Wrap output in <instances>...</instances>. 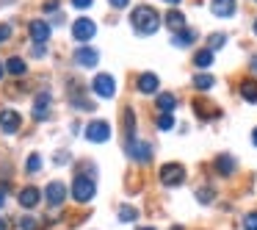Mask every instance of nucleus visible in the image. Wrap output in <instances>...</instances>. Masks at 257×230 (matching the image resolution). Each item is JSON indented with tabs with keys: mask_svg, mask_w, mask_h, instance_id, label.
<instances>
[{
	"mask_svg": "<svg viewBox=\"0 0 257 230\" xmlns=\"http://www.w3.org/2000/svg\"><path fill=\"white\" fill-rule=\"evenodd\" d=\"M240 97L249 103H257V81H243L240 84Z\"/></svg>",
	"mask_w": 257,
	"mask_h": 230,
	"instance_id": "obj_20",
	"label": "nucleus"
},
{
	"mask_svg": "<svg viewBox=\"0 0 257 230\" xmlns=\"http://www.w3.org/2000/svg\"><path fill=\"white\" fill-rule=\"evenodd\" d=\"M172 230H183V227H180V224H174V227H172Z\"/></svg>",
	"mask_w": 257,
	"mask_h": 230,
	"instance_id": "obj_43",
	"label": "nucleus"
},
{
	"mask_svg": "<svg viewBox=\"0 0 257 230\" xmlns=\"http://www.w3.org/2000/svg\"><path fill=\"white\" fill-rule=\"evenodd\" d=\"M216 169H218V175H232L235 172V158L232 156H216Z\"/></svg>",
	"mask_w": 257,
	"mask_h": 230,
	"instance_id": "obj_18",
	"label": "nucleus"
},
{
	"mask_svg": "<svg viewBox=\"0 0 257 230\" xmlns=\"http://www.w3.org/2000/svg\"><path fill=\"white\" fill-rule=\"evenodd\" d=\"M6 69H9L12 75H25V61H23L20 56H12V58L6 61Z\"/></svg>",
	"mask_w": 257,
	"mask_h": 230,
	"instance_id": "obj_23",
	"label": "nucleus"
},
{
	"mask_svg": "<svg viewBox=\"0 0 257 230\" xmlns=\"http://www.w3.org/2000/svg\"><path fill=\"white\" fill-rule=\"evenodd\" d=\"M20 125H23V119H20V114L14 108H3L0 111V128H3V133H14Z\"/></svg>",
	"mask_w": 257,
	"mask_h": 230,
	"instance_id": "obj_10",
	"label": "nucleus"
},
{
	"mask_svg": "<svg viewBox=\"0 0 257 230\" xmlns=\"http://www.w3.org/2000/svg\"><path fill=\"white\" fill-rule=\"evenodd\" d=\"M91 3H94V0H72V6H75V9H89Z\"/></svg>",
	"mask_w": 257,
	"mask_h": 230,
	"instance_id": "obj_34",
	"label": "nucleus"
},
{
	"mask_svg": "<svg viewBox=\"0 0 257 230\" xmlns=\"http://www.w3.org/2000/svg\"><path fill=\"white\" fill-rule=\"evenodd\" d=\"M130 23H133V28L139 31L141 36H150V34H155V31L161 28L163 20L152 6H136L133 14H130Z\"/></svg>",
	"mask_w": 257,
	"mask_h": 230,
	"instance_id": "obj_1",
	"label": "nucleus"
},
{
	"mask_svg": "<svg viewBox=\"0 0 257 230\" xmlns=\"http://www.w3.org/2000/svg\"><path fill=\"white\" fill-rule=\"evenodd\" d=\"M56 9H58V0H47L45 3V12H56Z\"/></svg>",
	"mask_w": 257,
	"mask_h": 230,
	"instance_id": "obj_36",
	"label": "nucleus"
},
{
	"mask_svg": "<svg viewBox=\"0 0 257 230\" xmlns=\"http://www.w3.org/2000/svg\"><path fill=\"white\" fill-rule=\"evenodd\" d=\"M39 167H42L39 152H31V156H28V164H25V172H28V175H36V172H39Z\"/></svg>",
	"mask_w": 257,
	"mask_h": 230,
	"instance_id": "obj_24",
	"label": "nucleus"
},
{
	"mask_svg": "<svg viewBox=\"0 0 257 230\" xmlns=\"http://www.w3.org/2000/svg\"><path fill=\"white\" fill-rule=\"evenodd\" d=\"M72 103L80 108V111H91V108H94V103H91V100H86V97L80 95V89H78V86L72 89Z\"/></svg>",
	"mask_w": 257,
	"mask_h": 230,
	"instance_id": "obj_22",
	"label": "nucleus"
},
{
	"mask_svg": "<svg viewBox=\"0 0 257 230\" xmlns=\"http://www.w3.org/2000/svg\"><path fill=\"white\" fill-rule=\"evenodd\" d=\"M210 12L216 14V17H221V20L232 17V14H235V0H213Z\"/></svg>",
	"mask_w": 257,
	"mask_h": 230,
	"instance_id": "obj_12",
	"label": "nucleus"
},
{
	"mask_svg": "<svg viewBox=\"0 0 257 230\" xmlns=\"http://www.w3.org/2000/svg\"><path fill=\"white\" fill-rule=\"evenodd\" d=\"M91 89H94L100 97H113L116 95V81H113V75L102 72V75H97V78L91 81Z\"/></svg>",
	"mask_w": 257,
	"mask_h": 230,
	"instance_id": "obj_5",
	"label": "nucleus"
},
{
	"mask_svg": "<svg viewBox=\"0 0 257 230\" xmlns=\"http://www.w3.org/2000/svg\"><path fill=\"white\" fill-rule=\"evenodd\" d=\"M251 141H254V147H257V128H254V133H251Z\"/></svg>",
	"mask_w": 257,
	"mask_h": 230,
	"instance_id": "obj_38",
	"label": "nucleus"
},
{
	"mask_svg": "<svg viewBox=\"0 0 257 230\" xmlns=\"http://www.w3.org/2000/svg\"><path fill=\"white\" fill-rule=\"evenodd\" d=\"M0 230H6V222H3V219H0Z\"/></svg>",
	"mask_w": 257,
	"mask_h": 230,
	"instance_id": "obj_42",
	"label": "nucleus"
},
{
	"mask_svg": "<svg viewBox=\"0 0 257 230\" xmlns=\"http://www.w3.org/2000/svg\"><path fill=\"white\" fill-rule=\"evenodd\" d=\"M224 42H227V36H224V34H213L207 50H218V47H224Z\"/></svg>",
	"mask_w": 257,
	"mask_h": 230,
	"instance_id": "obj_30",
	"label": "nucleus"
},
{
	"mask_svg": "<svg viewBox=\"0 0 257 230\" xmlns=\"http://www.w3.org/2000/svg\"><path fill=\"white\" fill-rule=\"evenodd\" d=\"M155 106L161 108V114H172V111H174V106H177V97H174L172 92H163V95H158Z\"/></svg>",
	"mask_w": 257,
	"mask_h": 230,
	"instance_id": "obj_17",
	"label": "nucleus"
},
{
	"mask_svg": "<svg viewBox=\"0 0 257 230\" xmlns=\"http://www.w3.org/2000/svg\"><path fill=\"white\" fill-rule=\"evenodd\" d=\"M163 23L169 25V28L174 31V34H180V31H185V14L183 12H177V9H172V12L163 17Z\"/></svg>",
	"mask_w": 257,
	"mask_h": 230,
	"instance_id": "obj_15",
	"label": "nucleus"
},
{
	"mask_svg": "<svg viewBox=\"0 0 257 230\" xmlns=\"http://www.w3.org/2000/svg\"><path fill=\"white\" fill-rule=\"evenodd\" d=\"M45 200L50 202V205H61V202L67 200V186H64L61 180H53V183H47Z\"/></svg>",
	"mask_w": 257,
	"mask_h": 230,
	"instance_id": "obj_8",
	"label": "nucleus"
},
{
	"mask_svg": "<svg viewBox=\"0 0 257 230\" xmlns=\"http://www.w3.org/2000/svg\"><path fill=\"white\" fill-rule=\"evenodd\" d=\"M31 39L36 42V47H45L47 39H50V25L45 20H34L31 23Z\"/></svg>",
	"mask_w": 257,
	"mask_h": 230,
	"instance_id": "obj_9",
	"label": "nucleus"
},
{
	"mask_svg": "<svg viewBox=\"0 0 257 230\" xmlns=\"http://www.w3.org/2000/svg\"><path fill=\"white\" fill-rule=\"evenodd\" d=\"M194 108H196V114H199V117H218V111H210V108H207V103H202V100H196Z\"/></svg>",
	"mask_w": 257,
	"mask_h": 230,
	"instance_id": "obj_28",
	"label": "nucleus"
},
{
	"mask_svg": "<svg viewBox=\"0 0 257 230\" xmlns=\"http://www.w3.org/2000/svg\"><path fill=\"white\" fill-rule=\"evenodd\" d=\"M194 64H196L199 69H207V67L213 64V50H207V47H205V50H199V53L194 56Z\"/></svg>",
	"mask_w": 257,
	"mask_h": 230,
	"instance_id": "obj_21",
	"label": "nucleus"
},
{
	"mask_svg": "<svg viewBox=\"0 0 257 230\" xmlns=\"http://www.w3.org/2000/svg\"><path fill=\"white\" fill-rule=\"evenodd\" d=\"M75 61H78L80 67H97L100 53H97L94 47H80V50H75Z\"/></svg>",
	"mask_w": 257,
	"mask_h": 230,
	"instance_id": "obj_11",
	"label": "nucleus"
},
{
	"mask_svg": "<svg viewBox=\"0 0 257 230\" xmlns=\"http://www.w3.org/2000/svg\"><path fill=\"white\" fill-rule=\"evenodd\" d=\"M141 230H155V227H141Z\"/></svg>",
	"mask_w": 257,
	"mask_h": 230,
	"instance_id": "obj_44",
	"label": "nucleus"
},
{
	"mask_svg": "<svg viewBox=\"0 0 257 230\" xmlns=\"http://www.w3.org/2000/svg\"><path fill=\"white\" fill-rule=\"evenodd\" d=\"M3 202H6V194H3V191H0V208H3Z\"/></svg>",
	"mask_w": 257,
	"mask_h": 230,
	"instance_id": "obj_37",
	"label": "nucleus"
},
{
	"mask_svg": "<svg viewBox=\"0 0 257 230\" xmlns=\"http://www.w3.org/2000/svg\"><path fill=\"white\" fill-rule=\"evenodd\" d=\"M158 128H161V130H172L174 128L172 114H161V117H158Z\"/></svg>",
	"mask_w": 257,
	"mask_h": 230,
	"instance_id": "obj_29",
	"label": "nucleus"
},
{
	"mask_svg": "<svg viewBox=\"0 0 257 230\" xmlns=\"http://www.w3.org/2000/svg\"><path fill=\"white\" fill-rule=\"evenodd\" d=\"M213 84H216V81H213L210 75H196V78H194V86H196L199 92H207Z\"/></svg>",
	"mask_w": 257,
	"mask_h": 230,
	"instance_id": "obj_26",
	"label": "nucleus"
},
{
	"mask_svg": "<svg viewBox=\"0 0 257 230\" xmlns=\"http://www.w3.org/2000/svg\"><path fill=\"white\" fill-rule=\"evenodd\" d=\"M108 3H111L113 9H124V6L130 3V0H108Z\"/></svg>",
	"mask_w": 257,
	"mask_h": 230,
	"instance_id": "obj_35",
	"label": "nucleus"
},
{
	"mask_svg": "<svg viewBox=\"0 0 257 230\" xmlns=\"http://www.w3.org/2000/svg\"><path fill=\"white\" fill-rule=\"evenodd\" d=\"M3 72H6V67H3V64H0V78H3Z\"/></svg>",
	"mask_w": 257,
	"mask_h": 230,
	"instance_id": "obj_40",
	"label": "nucleus"
},
{
	"mask_svg": "<svg viewBox=\"0 0 257 230\" xmlns=\"http://www.w3.org/2000/svg\"><path fill=\"white\" fill-rule=\"evenodd\" d=\"M119 219H122V222H136V219H139V211H136L133 205H122L119 208Z\"/></svg>",
	"mask_w": 257,
	"mask_h": 230,
	"instance_id": "obj_25",
	"label": "nucleus"
},
{
	"mask_svg": "<svg viewBox=\"0 0 257 230\" xmlns=\"http://www.w3.org/2000/svg\"><path fill=\"white\" fill-rule=\"evenodd\" d=\"M20 227H23V230H36L34 216H23V219H20Z\"/></svg>",
	"mask_w": 257,
	"mask_h": 230,
	"instance_id": "obj_32",
	"label": "nucleus"
},
{
	"mask_svg": "<svg viewBox=\"0 0 257 230\" xmlns=\"http://www.w3.org/2000/svg\"><path fill=\"white\" fill-rule=\"evenodd\" d=\"M94 34H97V25L91 23L89 17H78V20H75V25H72V36H75L78 42H89Z\"/></svg>",
	"mask_w": 257,
	"mask_h": 230,
	"instance_id": "obj_7",
	"label": "nucleus"
},
{
	"mask_svg": "<svg viewBox=\"0 0 257 230\" xmlns=\"http://www.w3.org/2000/svg\"><path fill=\"white\" fill-rule=\"evenodd\" d=\"M251 69H254V72H257V58H251Z\"/></svg>",
	"mask_w": 257,
	"mask_h": 230,
	"instance_id": "obj_39",
	"label": "nucleus"
},
{
	"mask_svg": "<svg viewBox=\"0 0 257 230\" xmlns=\"http://www.w3.org/2000/svg\"><path fill=\"white\" fill-rule=\"evenodd\" d=\"M86 139H89V141H97V144L108 141V139H111V125L102 122V119H97V122H89V128H86Z\"/></svg>",
	"mask_w": 257,
	"mask_h": 230,
	"instance_id": "obj_6",
	"label": "nucleus"
},
{
	"mask_svg": "<svg viewBox=\"0 0 257 230\" xmlns=\"http://www.w3.org/2000/svg\"><path fill=\"white\" fill-rule=\"evenodd\" d=\"M127 156L139 164H147L152 158V144L147 141H136V139H127Z\"/></svg>",
	"mask_w": 257,
	"mask_h": 230,
	"instance_id": "obj_4",
	"label": "nucleus"
},
{
	"mask_svg": "<svg viewBox=\"0 0 257 230\" xmlns=\"http://www.w3.org/2000/svg\"><path fill=\"white\" fill-rule=\"evenodd\" d=\"M158 75L155 72H144V75H139V92L141 95H155L158 92Z\"/></svg>",
	"mask_w": 257,
	"mask_h": 230,
	"instance_id": "obj_13",
	"label": "nucleus"
},
{
	"mask_svg": "<svg viewBox=\"0 0 257 230\" xmlns=\"http://www.w3.org/2000/svg\"><path fill=\"white\" fill-rule=\"evenodd\" d=\"M94 194H97V186H94V180H91V178L78 175V178L72 180V197L78 202H89Z\"/></svg>",
	"mask_w": 257,
	"mask_h": 230,
	"instance_id": "obj_2",
	"label": "nucleus"
},
{
	"mask_svg": "<svg viewBox=\"0 0 257 230\" xmlns=\"http://www.w3.org/2000/svg\"><path fill=\"white\" fill-rule=\"evenodd\" d=\"M39 200H42V194H39V189H34V186H28V189L20 191V205L23 208H36Z\"/></svg>",
	"mask_w": 257,
	"mask_h": 230,
	"instance_id": "obj_14",
	"label": "nucleus"
},
{
	"mask_svg": "<svg viewBox=\"0 0 257 230\" xmlns=\"http://www.w3.org/2000/svg\"><path fill=\"white\" fill-rule=\"evenodd\" d=\"M166 3H172V6H177V3H180V0H166Z\"/></svg>",
	"mask_w": 257,
	"mask_h": 230,
	"instance_id": "obj_41",
	"label": "nucleus"
},
{
	"mask_svg": "<svg viewBox=\"0 0 257 230\" xmlns=\"http://www.w3.org/2000/svg\"><path fill=\"white\" fill-rule=\"evenodd\" d=\"M194 39H196V34L185 28V31H180V34H174L172 45H174V47H188V45H194Z\"/></svg>",
	"mask_w": 257,
	"mask_h": 230,
	"instance_id": "obj_19",
	"label": "nucleus"
},
{
	"mask_svg": "<svg viewBox=\"0 0 257 230\" xmlns=\"http://www.w3.org/2000/svg\"><path fill=\"white\" fill-rule=\"evenodd\" d=\"M47 111H50V95H47V92H39L36 100H34V119L47 117Z\"/></svg>",
	"mask_w": 257,
	"mask_h": 230,
	"instance_id": "obj_16",
	"label": "nucleus"
},
{
	"mask_svg": "<svg viewBox=\"0 0 257 230\" xmlns=\"http://www.w3.org/2000/svg\"><path fill=\"white\" fill-rule=\"evenodd\" d=\"M9 36H12V28H9V25H0V45L9 42Z\"/></svg>",
	"mask_w": 257,
	"mask_h": 230,
	"instance_id": "obj_33",
	"label": "nucleus"
},
{
	"mask_svg": "<svg viewBox=\"0 0 257 230\" xmlns=\"http://www.w3.org/2000/svg\"><path fill=\"white\" fill-rule=\"evenodd\" d=\"M161 183L169 186V189L185 183V169L180 167V164H163L161 167Z\"/></svg>",
	"mask_w": 257,
	"mask_h": 230,
	"instance_id": "obj_3",
	"label": "nucleus"
},
{
	"mask_svg": "<svg viewBox=\"0 0 257 230\" xmlns=\"http://www.w3.org/2000/svg\"><path fill=\"white\" fill-rule=\"evenodd\" d=\"M213 194H216V191H213L210 186H202V189H196V200H199V202H213Z\"/></svg>",
	"mask_w": 257,
	"mask_h": 230,
	"instance_id": "obj_27",
	"label": "nucleus"
},
{
	"mask_svg": "<svg viewBox=\"0 0 257 230\" xmlns=\"http://www.w3.org/2000/svg\"><path fill=\"white\" fill-rule=\"evenodd\" d=\"M254 34H257V20H254Z\"/></svg>",
	"mask_w": 257,
	"mask_h": 230,
	"instance_id": "obj_45",
	"label": "nucleus"
},
{
	"mask_svg": "<svg viewBox=\"0 0 257 230\" xmlns=\"http://www.w3.org/2000/svg\"><path fill=\"white\" fill-rule=\"evenodd\" d=\"M243 230H257V213H246L243 216Z\"/></svg>",
	"mask_w": 257,
	"mask_h": 230,
	"instance_id": "obj_31",
	"label": "nucleus"
}]
</instances>
